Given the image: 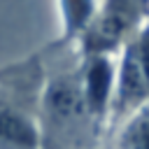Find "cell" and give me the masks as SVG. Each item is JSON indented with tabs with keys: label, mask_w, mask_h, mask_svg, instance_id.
<instances>
[{
	"label": "cell",
	"mask_w": 149,
	"mask_h": 149,
	"mask_svg": "<svg viewBox=\"0 0 149 149\" xmlns=\"http://www.w3.org/2000/svg\"><path fill=\"white\" fill-rule=\"evenodd\" d=\"M42 84V49L0 68V149H42L37 116Z\"/></svg>",
	"instance_id": "7a4b0ae2"
},
{
	"label": "cell",
	"mask_w": 149,
	"mask_h": 149,
	"mask_svg": "<svg viewBox=\"0 0 149 149\" xmlns=\"http://www.w3.org/2000/svg\"><path fill=\"white\" fill-rule=\"evenodd\" d=\"M100 0H58L61 9V35L56 42L74 47L81 33L88 28Z\"/></svg>",
	"instance_id": "8992f818"
},
{
	"label": "cell",
	"mask_w": 149,
	"mask_h": 149,
	"mask_svg": "<svg viewBox=\"0 0 149 149\" xmlns=\"http://www.w3.org/2000/svg\"><path fill=\"white\" fill-rule=\"evenodd\" d=\"M114 149H149V102L121 121Z\"/></svg>",
	"instance_id": "52a82bcc"
},
{
	"label": "cell",
	"mask_w": 149,
	"mask_h": 149,
	"mask_svg": "<svg viewBox=\"0 0 149 149\" xmlns=\"http://www.w3.org/2000/svg\"><path fill=\"white\" fill-rule=\"evenodd\" d=\"M44 51V84L40 93L42 149H95L102 126L86 107L74 47L49 42Z\"/></svg>",
	"instance_id": "6da1fadb"
},
{
	"label": "cell",
	"mask_w": 149,
	"mask_h": 149,
	"mask_svg": "<svg viewBox=\"0 0 149 149\" xmlns=\"http://www.w3.org/2000/svg\"><path fill=\"white\" fill-rule=\"evenodd\" d=\"M79 77H81V91L88 112L102 128H107L112 116V102H114L116 58L114 56L79 58Z\"/></svg>",
	"instance_id": "5b68a950"
},
{
	"label": "cell",
	"mask_w": 149,
	"mask_h": 149,
	"mask_svg": "<svg viewBox=\"0 0 149 149\" xmlns=\"http://www.w3.org/2000/svg\"><path fill=\"white\" fill-rule=\"evenodd\" d=\"M147 21L149 0H100L88 28L74 42V54L79 58L116 56Z\"/></svg>",
	"instance_id": "3957f363"
},
{
	"label": "cell",
	"mask_w": 149,
	"mask_h": 149,
	"mask_svg": "<svg viewBox=\"0 0 149 149\" xmlns=\"http://www.w3.org/2000/svg\"><path fill=\"white\" fill-rule=\"evenodd\" d=\"M149 102V21L126 42L116 58V84L109 126L121 123Z\"/></svg>",
	"instance_id": "277c9868"
}]
</instances>
